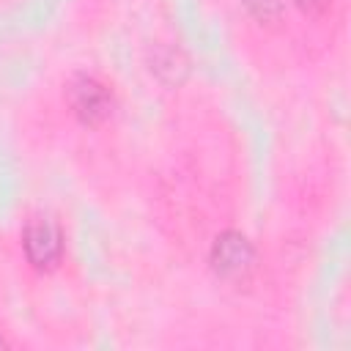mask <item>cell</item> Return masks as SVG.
I'll return each instance as SVG.
<instances>
[{
	"label": "cell",
	"instance_id": "277c9868",
	"mask_svg": "<svg viewBox=\"0 0 351 351\" xmlns=\"http://www.w3.org/2000/svg\"><path fill=\"white\" fill-rule=\"evenodd\" d=\"M241 5L261 22H271L282 11V0H241Z\"/></svg>",
	"mask_w": 351,
	"mask_h": 351
},
{
	"label": "cell",
	"instance_id": "6da1fadb",
	"mask_svg": "<svg viewBox=\"0 0 351 351\" xmlns=\"http://www.w3.org/2000/svg\"><path fill=\"white\" fill-rule=\"evenodd\" d=\"M22 247H25L27 261L36 269L47 271V269H55L63 258V233L52 219L38 217V219H30L25 225Z\"/></svg>",
	"mask_w": 351,
	"mask_h": 351
},
{
	"label": "cell",
	"instance_id": "5b68a950",
	"mask_svg": "<svg viewBox=\"0 0 351 351\" xmlns=\"http://www.w3.org/2000/svg\"><path fill=\"white\" fill-rule=\"evenodd\" d=\"M302 11H307V14H318V11H324L326 5H329V0H293Z\"/></svg>",
	"mask_w": 351,
	"mask_h": 351
},
{
	"label": "cell",
	"instance_id": "3957f363",
	"mask_svg": "<svg viewBox=\"0 0 351 351\" xmlns=\"http://www.w3.org/2000/svg\"><path fill=\"white\" fill-rule=\"evenodd\" d=\"M252 261H255V250L250 239L239 230H225L211 244V266L222 277H239L250 271Z\"/></svg>",
	"mask_w": 351,
	"mask_h": 351
},
{
	"label": "cell",
	"instance_id": "7a4b0ae2",
	"mask_svg": "<svg viewBox=\"0 0 351 351\" xmlns=\"http://www.w3.org/2000/svg\"><path fill=\"white\" fill-rule=\"evenodd\" d=\"M69 104L74 110V115L85 123H99L110 115L112 110V96L107 90L104 82H99L96 77H74L69 85Z\"/></svg>",
	"mask_w": 351,
	"mask_h": 351
}]
</instances>
